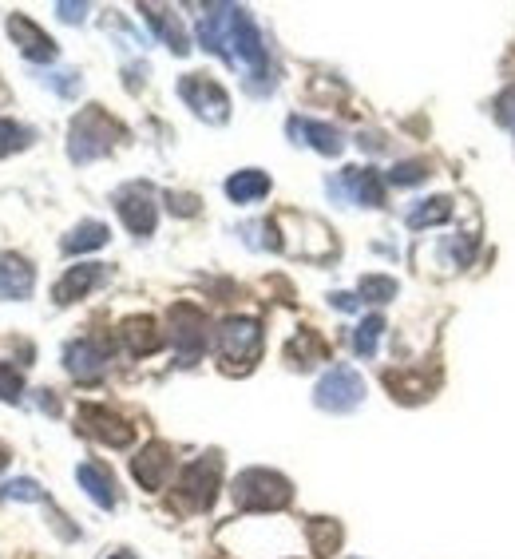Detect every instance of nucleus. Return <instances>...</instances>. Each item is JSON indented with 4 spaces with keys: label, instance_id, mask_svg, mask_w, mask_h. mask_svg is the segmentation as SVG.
<instances>
[{
    "label": "nucleus",
    "instance_id": "nucleus-1",
    "mask_svg": "<svg viewBox=\"0 0 515 559\" xmlns=\"http://www.w3.org/2000/svg\"><path fill=\"white\" fill-rule=\"evenodd\" d=\"M199 40L206 52L222 56L230 68H242L250 80H266L270 88V56L258 36V24L242 4H210L199 20Z\"/></svg>",
    "mask_w": 515,
    "mask_h": 559
},
{
    "label": "nucleus",
    "instance_id": "nucleus-2",
    "mask_svg": "<svg viewBox=\"0 0 515 559\" xmlns=\"http://www.w3.org/2000/svg\"><path fill=\"white\" fill-rule=\"evenodd\" d=\"M119 139H123V123H115L103 108H84L72 119L68 155H72V163H96Z\"/></svg>",
    "mask_w": 515,
    "mask_h": 559
},
{
    "label": "nucleus",
    "instance_id": "nucleus-3",
    "mask_svg": "<svg viewBox=\"0 0 515 559\" xmlns=\"http://www.w3.org/2000/svg\"><path fill=\"white\" fill-rule=\"evenodd\" d=\"M234 504L242 512H278L294 500V484L274 468H246L234 476Z\"/></svg>",
    "mask_w": 515,
    "mask_h": 559
},
{
    "label": "nucleus",
    "instance_id": "nucleus-4",
    "mask_svg": "<svg viewBox=\"0 0 515 559\" xmlns=\"http://www.w3.org/2000/svg\"><path fill=\"white\" fill-rule=\"evenodd\" d=\"M218 484H222V456L218 452H206L199 460H191L175 484V508L183 512H206L218 496Z\"/></svg>",
    "mask_w": 515,
    "mask_h": 559
},
{
    "label": "nucleus",
    "instance_id": "nucleus-5",
    "mask_svg": "<svg viewBox=\"0 0 515 559\" xmlns=\"http://www.w3.org/2000/svg\"><path fill=\"white\" fill-rule=\"evenodd\" d=\"M218 357L230 373L254 369V361L262 357V326L254 318H226L218 326Z\"/></svg>",
    "mask_w": 515,
    "mask_h": 559
},
{
    "label": "nucleus",
    "instance_id": "nucleus-6",
    "mask_svg": "<svg viewBox=\"0 0 515 559\" xmlns=\"http://www.w3.org/2000/svg\"><path fill=\"white\" fill-rule=\"evenodd\" d=\"M313 401H317V409H325V413H349V409H357V405L365 401V381H361V373H357L353 365H333V369L317 381Z\"/></svg>",
    "mask_w": 515,
    "mask_h": 559
},
{
    "label": "nucleus",
    "instance_id": "nucleus-7",
    "mask_svg": "<svg viewBox=\"0 0 515 559\" xmlns=\"http://www.w3.org/2000/svg\"><path fill=\"white\" fill-rule=\"evenodd\" d=\"M171 341H175V353L183 365H195L210 345V334H206V314L191 302H179L171 306Z\"/></svg>",
    "mask_w": 515,
    "mask_h": 559
},
{
    "label": "nucleus",
    "instance_id": "nucleus-8",
    "mask_svg": "<svg viewBox=\"0 0 515 559\" xmlns=\"http://www.w3.org/2000/svg\"><path fill=\"white\" fill-rule=\"evenodd\" d=\"M179 96H183V104L199 115V119H206V123H226V115H230V96L222 92V84H214L203 72L183 76V80H179Z\"/></svg>",
    "mask_w": 515,
    "mask_h": 559
},
{
    "label": "nucleus",
    "instance_id": "nucleus-9",
    "mask_svg": "<svg viewBox=\"0 0 515 559\" xmlns=\"http://www.w3.org/2000/svg\"><path fill=\"white\" fill-rule=\"evenodd\" d=\"M115 211H119L123 226H127L135 238H147V234L155 230V223H159V211H155V199H151V187H147V183L123 187V191L115 195Z\"/></svg>",
    "mask_w": 515,
    "mask_h": 559
},
{
    "label": "nucleus",
    "instance_id": "nucleus-10",
    "mask_svg": "<svg viewBox=\"0 0 515 559\" xmlns=\"http://www.w3.org/2000/svg\"><path fill=\"white\" fill-rule=\"evenodd\" d=\"M333 195H345L361 207H385V179L373 167H345L341 179L329 183Z\"/></svg>",
    "mask_w": 515,
    "mask_h": 559
},
{
    "label": "nucleus",
    "instance_id": "nucleus-11",
    "mask_svg": "<svg viewBox=\"0 0 515 559\" xmlns=\"http://www.w3.org/2000/svg\"><path fill=\"white\" fill-rule=\"evenodd\" d=\"M80 429H84L88 437L103 441L107 448H127L135 441V429H131L119 413H111V409H103V405H80Z\"/></svg>",
    "mask_w": 515,
    "mask_h": 559
},
{
    "label": "nucleus",
    "instance_id": "nucleus-12",
    "mask_svg": "<svg viewBox=\"0 0 515 559\" xmlns=\"http://www.w3.org/2000/svg\"><path fill=\"white\" fill-rule=\"evenodd\" d=\"M107 357H111V349L103 345L100 337H80V341H72L64 349V365H68V373L76 381H100L107 373Z\"/></svg>",
    "mask_w": 515,
    "mask_h": 559
},
{
    "label": "nucleus",
    "instance_id": "nucleus-13",
    "mask_svg": "<svg viewBox=\"0 0 515 559\" xmlns=\"http://www.w3.org/2000/svg\"><path fill=\"white\" fill-rule=\"evenodd\" d=\"M131 472H135V480L147 492H159L171 480V472H175V452H171V445H163V441H151V445L131 460Z\"/></svg>",
    "mask_w": 515,
    "mask_h": 559
},
{
    "label": "nucleus",
    "instance_id": "nucleus-14",
    "mask_svg": "<svg viewBox=\"0 0 515 559\" xmlns=\"http://www.w3.org/2000/svg\"><path fill=\"white\" fill-rule=\"evenodd\" d=\"M8 36H12V44H16L28 60H40V64L56 60V44H52V36H48L36 20H28V16L12 12V16H8Z\"/></svg>",
    "mask_w": 515,
    "mask_h": 559
},
{
    "label": "nucleus",
    "instance_id": "nucleus-15",
    "mask_svg": "<svg viewBox=\"0 0 515 559\" xmlns=\"http://www.w3.org/2000/svg\"><path fill=\"white\" fill-rule=\"evenodd\" d=\"M286 131L294 135V143H309V147L321 151V155H341V151H345L341 131L329 127V123H321V119H302V115H294V119L286 123Z\"/></svg>",
    "mask_w": 515,
    "mask_h": 559
},
{
    "label": "nucleus",
    "instance_id": "nucleus-16",
    "mask_svg": "<svg viewBox=\"0 0 515 559\" xmlns=\"http://www.w3.org/2000/svg\"><path fill=\"white\" fill-rule=\"evenodd\" d=\"M103 278H107V270H103L100 262H84V266H72L60 282H56V290H52V298L60 302V306H72V302H80L84 294H92L96 286H100Z\"/></svg>",
    "mask_w": 515,
    "mask_h": 559
},
{
    "label": "nucleus",
    "instance_id": "nucleus-17",
    "mask_svg": "<svg viewBox=\"0 0 515 559\" xmlns=\"http://www.w3.org/2000/svg\"><path fill=\"white\" fill-rule=\"evenodd\" d=\"M36 286V270L20 258V254H0V298L8 302H24Z\"/></svg>",
    "mask_w": 515,
    "mask_h": 559
},
{
    "label": "nucleus",
    "instance_id": "nucleus-18",
    "mask_svg": "<svg viewBox=\"0 0 515 559\" xmlns=\"http://www.w3.org/2000/svg\"><path fill=\"white\" fill-rule=\"evenodd\" d=\"M385 385H389V393H393L397 401H405V405H420V401H428V397H432L436 377L416 373V369H389V373H385Z\"/></svg>",
    "mask_w": 515,
    "mask_h": 559
},
{
    "label": "nucleus",
    "instance_id": "nucleus-19",
    "mask_svg": "<svg viewBox=\"0 0 515 559\" xmlns=\"http://www.w3.org/2000/svg\"><path fill=\"white\" fill-rule=\"evenodd\" d=\"M139 12L155 24V32L163 36V44H167L175 56H187V52H191V40H187V32H183V24H179V16H175L171 8H163V4H139Z\"/></svg>",
    "mask_w": 515,
    "mask_h": 559
},
{
    "label": "nucleus",
    "instance_id": "nucleus-20",
    "mask_svg": "<svg viewBox=\"0 0 515 559\" xmlns=\"http://www.w3.org/2000/svg\"><path fill=\"white\" fill-rule=\"evenodd\" d=\"M119 341L127 345V353L147 357V353H155V349L163 345V330H159L151 318H127V322L119 326Z\"/></svg>",
    "mask_w": 515,
    "mask_h": 559
},
{
    "label": "nucleus",
    "instance_id": "nucleus-21",
    "mask_svg": "<svg viewBox=\"0 0 515 559\" xmlns=\"http://www.w3.org/2000/svg\"><path fill=\"white\" fill-rule=\"evenodd\" d=\"M226 195H230V203H258V199L270 195V175L266 171H254V167L234 171L226 179Z\"/></svg>",
    "mask_w": 515,
    "mask_h": 559
},
{
    "label": "nucleus",
    "instance_id": "nucleus-22",
    "mask_svg": "<svg viewBox=\"0 0 515 559\" xmlns=\"http://www.w3.org/2000/svg\"><path fill=\"white\" fill-rule=\"evenodd\" d=\"M286 361L298 365V369H313L317 361H329V345L313 330H298V337L286 345Z\"/></svg>",
    "mask_w": 515,
    "mask_h": 559
},
{
    "label": "nucleus",
    "instance_id": "nucleus-23",
    "mask_svg": "<svg viewBox=\"0 0 515 559\" xmlns=\"http://www.w3.org/2000/svg\"><path fill=\"white\" fill-rule=\"evenodd\" d=\"M76 480L84 484V492L100 504V508H115V480L103 464H80L76 468Z\"/></svg>",
    "mask_w": 515,
    "mask_h": 559
},
{
    "label": "nucleus",
    "instance_id": "nucleus-24",
    "mask_svg": "<svg viewBox=\"0 0 515 559\" xmlns=\"http://www.w3.org/2000/svg\"><path fill=\"white\" fill-rule=\"evenodd\" d=\"M306 536H309V544H313V556L329 559L341 548V536H345V532H341L337 520H309Z\"/></svg>",
    "mask_w": 515,
    "mask_h": 559
},
{
    "label": "nucleus",
    "instance_id": "nucleus-25",
    "mask_svg": "<svg viewBox=\"0 0 515 559\" xmlns=\"http://www.w3.org/2000/svg\"><path fill=\"white\" fill-rule=\"evenodd\" d=\"M107 226L96 223V219H88V223H80L68 238H64V254H84V250H100L107 246Z\"/></svg>",
    "mask_w": 515,
    "mask_h": 559
},
{
    "label": "nucleus",
    "instance_id": "nucleus-26",
    "mask_svg": "<svg viewBox=\"0 0 515 559\" xmlns=\"http://www.w3.org/2000/svg\"><path fill=\"white\" fill-rule=\"evenodd\" d=\"M452 219V199L448 195H436V199H424L420 207L409 211V226L412 230H424V226H440Z\"/></svg>",
    "mask_w": 515,
    "mask_h": 559
},
{
    "label": "nucleus",
    "instance_id": "nucleus-27",
    "mask_svg": "<svg viewBox=\"0 0 515 559\" xmlns=\"http://www.w3.org/2000/svg\"><path fill=\"white\" fill-rule=\"evenodd\" d=\"M361 298L365 302H377V306L393 302L397 298V278H389V274H365L361 278Z\"/></svg>",
    "mask_w": 515,
    "mask_h": 559
},
{
    "label": "nucleus",
    "instance_id": "nucleus-28",
    "mask_svg": "<svg viewBox=\"0 0 515 559\" xmlns=\"http://www.w3.org/2000/svg\"><path fill=\"white\" fill-rule=\"evenodd\" d=\"M385 334V318L381 314H373V318H365L361 326H357V334H353V349L361 353V357H373L377 353V341Z\"/></svg>",
    "mask_w": 515,
    "mask_h": 559
},
{
    "label": "nucleus",
    "instance_id": "nucleus-29",
    "mask_svg": "<svg viewBox=\"0 0 515 559\" xmlns=\"http://www.w3.org/2000/svg\"><path fill=\"white\" fill-rule=\"evenodd\" d=\"M32 139H36L32 127H20V123H12V119H0V159L12 155V151H24Z\"/></svg>",
    "mask_w": 515,
    "mask_h": 559
},
{
    "label": "nucleus",
    "instance_id": "nucleus-30",
    "mask_svg": "<svg viewBox=\"0 0 515 559\" xmlns=\"http://www.w3.org/2000/svg\"><path fill=\"white\" fill-rule=\"evenodd\" d=\"M428 175H432L428 159H405V163H397V167L389 171V183H397V187H416V183H424Z\"/></svg>",
    "mask_w": 515,
    "mask_h": 559
},
{
    "label": "nucleus",
    "instance_id": "nucleus-31",
    "mask_svg": "<svg viewBox=\"0 0 515 559\" xmlns=\"http://www.w3.org/2000/svg\"><path fill=\"white\" fill-rule=\"evenodd\" d=\"M0 500H28V504H40L44 500V488L36 480H8L0 484Z\"/></svg>",
    "mask_w": 515,
    "mask_h": 559
},
{
    "label": "nucleus",
    "instance_id": "nucleus-32",
    "mask_svg": "<svg viewBox=\"0 0 515 559\" xmlns=\"http://www.w3.org/2000/svg\"><path fill=\"white\" fill-rule=\"evenodd\" d=\"M20 393H24V377H20V369H12L8 361H0V401H20Z\"/></svg>",
    "mask_w": 515,
    "mask_h": 559
},
{
    "label": "nucleus",
    "instance_id": "nucleus-33",
    "mask_svg": "<svg viewBox=\"0 0 515 559\" xmlns=\"http://www.w3.org/2000/svg\"><path fill=\"white\" fill-rule=\"evenodd\" d=\"M496 119H500L504 127H512L515 131V84L500 92V100H496Z\"/></svg>",
    "mask_w": 515,
    "mask_h": 559
},
{
    "label": "nucleus",
    "instance_id": "nucleus-34",
    "mask_svg": "<svg viewBox=\"0 0 515 559\" xmlns=\"http://www.w3.org/2000/svg\"><path fill=\"white\" fill-rule=\"evenodd\" d=\"M167 207L175 215H199V199L195 195H167Z\"/></svg>",
    "mask_w": 515,
    "mask_h": 559
},
{
    "label": "nucleus",
    "instance_id": "nucleus-35",
    "mask_svg": "<svg viewBox=\"0 0 515 559\" xmlns=\"http://www.w3.org/2000/svg\"><path fill=\"white\" fill-rule=\"evenodd\" d=\"M56 12H60V20H68V24H80V20L88 16V4H72V0H60V4H56Z\"/></svg>",
    "mask_w": 515,
    "mask_h": 559
},
{
    "label": "nucleus",
    "instance_id": "nucleus-36",
    "mask_svg": "<svg viewBox=\"0 0 515 559\" xmlns=\"http://www.w3.org/2000/svg\"><path fill=\"white\" fill-rule=\"evenodd\" d=\"M333 306L349 314V310H357V298H353V294H333Z\"/></svg>",
    "mask_w": 515,
    "mask_h": 559
},
{
    "label": "nucleus",
    "instance_id": "nucleus-37",
    "mask_svg": "<svg viewBox=\"0 0 515 559\" xmlns=\"http://www.w3.org/2000/svg\"><path fill=\"white\" fill-rule=\"evenodd\" d=\"M111 559H131V556H127V552H119V556H111Z\"/></svg>",
    "mask_w": 515,
    "mask_h": 559
}]
</instances>
